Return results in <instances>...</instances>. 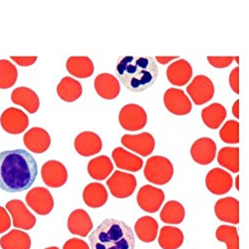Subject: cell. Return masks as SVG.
<instances>
[{
    "instance_id": "cell-1",
    "label": "cell",
    "mask_w": 249,
    "mask_h": 249,
    "mask_svg": "<svg viewBox=\"0 0 249 249\" xmlns=\"http://www.w3.org/2000/svg\"><path fill=\"white\" fill-rule=\"evenodd\" d=\"M38 175L32 155L22 149L0 153V190L10 194L29 190Z\"/></svg>"
},
{
    "instance_id": "cell-2",
    "label": "cell",
    "mask_w": 249,
    "mask_h": 249,
    "mask_svg": "<svg viewBox=\"0 0 249 249\" xmlns=\"http://www.w3.org/2000/svg\"><path fill=\"white\" fill-rule=\"evenodd\" d=\"M115 73L130 92L142 93L151 88L159 76V67L152 56L119 57Z\"/></svg>"
},
{
    "instance_id": "cell-3",
    "label": "cell",
    "mask_w": 249,
    "mask_h": 249,
    "mask_svg": "<svg viewBox=\"0 0 249 249\" xmlns=\"http://www.w3.org/2000/svg\"><path fill=\"white\" fill-rule=\"evenodd\" d=\"M90 249H135L132 228L116 218L104 219L89 235Z\"/></svg>"
},
{
    "instance_id": "cell-4",
    "label": "cell",
    "mask_w": 249,
    "mask_h": 249,
    "mask_svg": "<svg viewBox=\"0 0 249 249\" xmlns=\"http://www.w3.org/2000/svg\"><path fill=\"white\" fill-rule=\"evenodd\" d=\"M143 175L147 180L158 185L168 183L174 176V165L172 161L160 156H155L147 160Z\"/></svg>"
},
{
    "instance_id": "cell-5",
    "label": "cell",
    "mask_w": 249,
    "mask_h": 249,
    "mask_svg": "<svg viewBox=\"0 0 249 249\" xmlns=\"http://www.w3.org/2000/svg\"><path fill=\"white\" fill-rule=\"evenodd\" d=\"M147 113L141 106L129 104L124 106L119 114V122L123 129L127 131H139L147 124Z\"/></svg>"
},
{
    "instance_id": "cell-6",
    "label": "cell",
    "mask_w": 249,
    "mask_h": 249,
    "mask_svg": "<svg viewBox=\"0 0 249 249\" xmlns=\"http://www.w3.org/2000/svg\"><path fill=\"white\" fill-rule=\"evenodd\" d=\"M107 185L115 197L127 198L134 194L137 188V179L131 174L116 171L107 180Z\"/></svg>"
},
{
    "instance_id": "cell-7",
    "label": "cell",
    "mask_w": 249,
    "mask_h": 249,
    "mask_svg": "<svg viewBox=\"0 0 249 249\" xmlns=\"http://www.w3.org/2000/svg\"><path fill=\"white\" fill-rule=\"evenodd\" d=\"M6 210L12 217L15 228L30 231L36 224V217L27 210L26 205L20 199H12L6 203Z\"/></svg>"
},
{
    "instance_id": "cell-8",
    "label": "cell",
    "mask_w": 249,
    "mask_h": 249,
    "mask_svg": "<svg viewBox=\"0 0 249 249\" xmlns=\"http://www.w3.org/2000/svg\"><path fill=\"white\" fill-rule=\"evenodd\" d=\"M186 91L196 105L200 106L213 99L214 95V86L209 77L198 75L188 86Z\"/></svg>"
},
{
    "instance_id": "cell-9",
    "label": "cell",
    "mask_w": 249,
    "mask_h": 249,
    "mask_svg": "<svg viewBox=\"0 0 249 249\" xmlns=\"http://www.w3.org/2000/svg\"><path fill=\"white\" fill-rule=\"evenodd\" d=\"M0 124L6 133L19 135L27 129L29 119L23 111L16 108H8L0 117Z\"/></svg>"
},
{
    "instance_id": "cell-10",
    "label": "cell",
    "mask_w": 249,
    "mask_h": 249,
    "mask_svg": "<svg viewBox=\"0 0 249 249\" xmlns=\"http://www.w3.org/2000/svg\"><path fill=\"white\" fill-rule=\"evenodd\" d=\"M26 203L39 215L49 214L54 207L51 193L45 188H34L26 196Z\"/></svg>"
},
{
    "instance_id": "cell-11",
    "label": "cell",
    "mask_w": 249,
    "mask_h": 249,
    "mask_svg": "<svg viewBox=\"0 0 249 249\" xmlns=\"http://www.w3.org/2000/svg\"><path fill=\"white\" fill-rule=\"evenodd\" d=\"M164 200V194L162 190L155 188L150 184L143 185L139 191L137 201L139 206L143 212L149 213H157Z\"/></svg>"
},
{
    "instance_id": "cell-12",
    "label": "cell",
    "mask_w": 249,
    "mask_h": 249,
    "mask_svg": "<svg viewBox=\"0 0 249 249\" xmlns=\"http://www.w3.org/2000/svg\"><path fill=\"white\" fill-rule=\"evenodd\" d=\"M206 188L212 194L221 196L230 192L233 185V179L230 173L215 168L209 172L205 178Z\"/></svg>"
},
{
    "instance_id": "cell-13",
    "label": "cell",
    "mask_w": 249,
    "mask_h": 249,
    "mask_svg": "<svg viewBox=\"0 0 249 249\" xmlns=\"http://www.w3.org/2000/svg\"><path fill=\"white\" fill-rule=\"evenodd\" d=\"M164 106L172 114L177 116L188 115L192 109V103L183 91L171 88L164 93L163 96Z\"/></svg>"
},
{
    "instance_id": "cell-14",
    "label": "cell",
    "mask_w": 249,
    "mask_h": 249,
    "mask_svg": "<svg viewBox=\"0 0 249 249\" xmlns=\"http://www.w3.org/2000/svg\"><path fill=\"white\" fill-rule=\"evenodd\" d=\"M41 176L44 183L50 188H61L68 178V173L63 163L58 160H49L41 169Z\"/></svg>"
},
{
    "instance_id": "cell-15",
    "label": "cell",
    "mask_w": 249,
    "mask_h": 249,
    "mask_svg": "<svg viewBox=\"0 0 249 249\" xmlns=\"http://www.w3.org/2000/svg\"><path fill=\"white\" fill-rule=\"evenodd\" d=\"M122 143L129 150L140 154L142 157H148L155 149V139L149 133L139 135H124Z\"/></svg>"
},
{
    "instance_id": "cell-16",
    "label": "cell",
    "mask_w": 249,
    "mask_h": 249,
    "mask_svg": "<svg viewBox=\"0 0 249 249\" xmlns=\"http://www.w3.org/2000/svg\"><path fill=\"white\" fill-rule=\"evenodd\" d=\"M216 155V143L210 138L196 140L191 149V156L196 163L206 165L213 161Z\"/></svg>"
},
{
    "instance_id": "cell-17",
    "label": "cell",
    "mask_w": 249,
    "mask_h": 249,
    "mask_svg": "<svg viewBox=\"0 0 249 249\" xmlns=\"http://www.w3.org/2000/svg\"><path fill=\"white\" fill-rule=\"evenodd\" d=\"M75 150L82 157H91L99 154L103 148L101 138L93 132H83L75 139Z\"/></svg>"
},
{
    "instance_id": "cell-18",
    "label": "cell",
    "mask_w": 249,
    "mask_h": 249,
    "mask_svg": "<svg viewBox=\"0 0 249 249\" xmlns=\"http://www.w3.org/2000/svg\"><path fill=\"white\" fill-rule=\"evenodd\" d=\"M25 147L34 154L45 153L51 144L50 135L42 128H32L23 137Z\"/></svg>"
},
{
    "instance_id": "cell-19",
    "label": "cell",
    "mask_w": 249,
    "mask_h": 249,
    "mask_svg": "<svg viewBox=\"0 0 249 249\" xmlns=\"http://www.w3.org/2000/svg\"><path fill=\"white\" fill-rule=\"evenodd\" d=\"M217 218L223 222L239 223V201L234 197H224L217 200L214 205Z\"/></svg>"
},
{
    "instance_id": "cell-20",
    "label": "cell",
    "mask_w": 249,
    "mask_h": 249,
    "mask_svg": "<svg viewBox=\"0 0 249 249\" xmlns=\"http://www.w3.org/2000/svg\"><path fill=\"white\" fill-rule=\"evenodd\" d=\"M94 86L97 94L106 100L116 99L121 92L119 80L109 73H102L97 76Z\"/></svg>"
},
{
    "instance_id": "cell-21",
    "label": "cell",
    "mask_w": 249,
    "mask_h": 249,
    "mask_svg": "<svg viewBox=\"0 0 249 249\" xmlns=\"http://www.w3.org/2000/svg\"><path fill=\"white\" fill-rule=\"evenodd\" d=\"M68 230L71 233L81 237L88 236L93 230V222L90 215L83 210L74 211L68 218Z\"/></svg>"
},
{
    "instance_id": "cell-22",
    "label": "cell",
    "mask_w": 249,
    "mask_h": 249,
    "mask_svg": "<svg viewBox=\"0 0 249 249\" xmlns=\"http://www.w3.org/2000/svg\"><path fill=\"white\" fill-rule=\"evenodd\" d=\"M193 76V68L186 60L180 59L174 62L167 70V77L175 86H183L190 82Z\"/></svg>"
},
{
    "instance_id": "cell-23",
    "label": "cell",
    "mask_w": 249,
    "mask_h": 249,
    "mask_svg": "<svg viewBox=\"0 0 249 249\" xmlns=\"http://www.w3.org/2000/svg\"><path fill=\"white\" fill-rule=\"evenodd\" d=\"M11 101L15 105L23 107L30 114H35L40 107V101L37 94L27 87H18L13 90Z\"/></svg>"
},
{
    "instance_id": "cell-24",
    "label": "cell",
    "mask_w": 249,
    "mask_h": 249,
    "mask_svg": "<svg viewBox=\"0 0 249 249\" xmlns=\"http://www.w3.org/2000/svg\"><path fill=\"white\" fill-rule=\"evenodd\" d=\"M83 199L91 209H99L108 200V192L105 186L98 182L89 183L83 192Z\"/></svg>"
},
{
    "instance_id": "cell-25",
    "label": "cell",
    "mask_w": 249,
    "mask_h": 249,
    "mask_svg": "<svg viewBox=\"0 0 249 249\" xmlns=\"http://www.w3.org/2000/svg\"><path fill=\"white\" fill-rule=\"evenodd\" d=\"M66 68L72 76L81 79L91 77L94 73L93 62L86 56L70 57L66 62Z\"/></svg>"
},
{
    "instance_id": "cell-26",
    "label": "cell",
    "mask_w": 249,
    "mask_h": 249,
    "mask_svg": "<svg viewBox=\"0 0 249 249\" xmlns=\"http://www.w3.org/2000/svg\"><path fill=\"white\" fill-rule=\"evenodd\" d=\"M113 160L120 170L139 172L142 168V160L134 154L119 147L112 153Z\"/></svg>"
},
{
    "instance_id": "cell-27",
    "label": "cell",
    "mask_w": 249,
    "mask_h": 249,
    "mask_svg": "<svg viewBox=\"0 0 249 249\" xmlns=\"http://www.w3.org/2000/svg\"><path fill=\"white\" fill-rule=\"evenodd\" d=\"M88 174L96 180L106 179L114 170L111 159L107 156H100L91 160L88 163Z\"/></svg>"
},
{
    "instance_id": "cell-28",
    "label": "cell",
    "mask_w": 249,
    "mask_h": 249,
    "mask_svg": "<svg viewBox=\"0 0 249 249\" xmlns=\"http://www.w3.org/2000/svg\"><path fill=\"white\" fill-rule=\"evenodd\" d=\"M135 231L141 241L150 243L157 238L159 224L157 220L151 216H142L137 220Z\"/></svg>"
},
{
    "instance_id": "cell-29",
    "label": "cell",
    "mask_w": 249,
    "mask_h": 249,
    "mask_svg": "<svg viewBox=\"0 0 249 249\" xmlns=\"http://www.w3.org/2000/svg\"><path fill=\"white\" fill-rule=\"evenodd\" d=\"M81 83L71 77H65L57 86V94L61 100L68 103L75 102L82 95Z\"/></svg>"
},
{
    "instance_id": "cell-30",
    "label": "cell",
    "mask_w": 249,
    "mask_h": 249,
    "mask_svg": "<svg viewBox=\"0 0 249 249\" xmlns=\"http://www.w3.org/2000/svg\"><path fill=\"white\" fill-rule=\"evenodd\" d=\"M184 240L182 231L175 226H163L159 236V244L162 249H178Z\"/></svg>"
},
{
    "instance_id": "cell-31",
    "label": "cell",
    "mask_w": 249,
    "mask_h": 249,
    "mask_svg": "<svg viewBox=\"0 0 249 249\" xmlns=\"http://www.w3.org/2000/svg\"><path fill=\"white\" fill-rule=\"evenodd\" d=\"M0 246L2 249H30L31 238L24 231L15 228L0 238Z\"/></svg>"
},
{
    "instance_id": "cell-32",
    "label": "cell",
    "mask_w": 249,
    "mask_h": 249,
    "mask_svg": "<svg viewBox=\"0 0 249 249\" xmlns=\"http://www.w3.org/2000/svg\"><path fill=\"white\" fill-rule=\"evenodd\" d=\"M226 118L225 108L218 103H213L211 106L201 111V119L206 127L212 130L218 129Z\"/></svg>"
},
{
    "instance_id": "cell-33",
    "label": "cell",
    "mask_w": 249,
    "mask_h": 249,
    "mask_svg": "<svg viewBox=\"0 0 249 249\" xmlns=\"http://www.w3.org/2000/svg\"><path fill=\"white\" fill-rule=\"evenodd\" d=\"M184 216V207L177 200L168 201L160 212V220L167 224H179L183 221Z\"/></svg>"
},
{
    "instance_id": "cell-34",
    "label": "cell",
    "mask_w": 249,
    "mask_h": 249,
    "mask_svg": "<svg viewBox=\"0 0 249 249\" xmlns=\"http://www.w3.org/2000/svg\"><path fill=\"white\" fill-rule=\"evenodd\" d=\"M217 161L221 167L237 174L239 172V149L231 147L222 148L218 153Z\"/></svg>"
},
{
    "instance_id": "cell-35",
    "label": "cell",
    "mask_w": 249,
    "mask_h": 249,
    "mask_svg": "<svg viewBox=\"0 0 249 249\" xmlns=\"http://www.w3.org/2000/svg\"><path fill=\"white\" fill-rule=\"evenodd\" d=\"M18 78L16 67L8 60H0V89L6 90L14 86Z\"/></svg>"
},
{
    "instance_id": "cell-36",
    "label": "cell",
    "mask_w": 249,
    "mask_h": 249,
    "mask_svg": "<svg viewBox=\"0 0 249 249\" xmlns=\"http://www.w3.org/2000/svg\"><path fill=\"white\" fill-rule=\"evenodd\" d=\"M218 241L224 242L227 249H239V237L237 228L231 225H220L215 232Z\"/></svg>"
},
{
    "instance_id": "cell-37",
    "label": "cell",
    "mask_w": 249,
    "mask_h": 249,
    "mask_svg": "<svg viewBox=\"0 0 249 249\" xmlns=\"http://www.w3.org/2000/svg\"><path fill=\"white\" fill-rule=\"evenodd\" d=\"M221 141L226 143H238L239 142V124L236 121L226 122L219 132Z\"/></svg>"
},
{
    "instance_id": "cell-38",
    "label": "cell",
    "mask_w": 249,
    "mask_h": 249,
    "mask_svg": "<svg viewBox=\"0 0 249 249\" xmlns=\"http://www.w3.org/2000/svg\"><path fill=\"white\" fill-rule=\"evenodd\" d=\"M235 60V57H207V61L210 62L211 65L214 68H226L230 66Z\"/></svg>"
},
{
    "instance_id": "cell-39",
    "label": "cell",
    "mask_w": 249,
    "mask_h": 249,
    "mask_svg": "<svg viewBox=\"0 0 249 249\" xmlns=\"http://www.w3.org/2000/svg\"><path fill=\"white\" fill-rule=\"evenodd\" d=\"M11 226V218L7 210L0 206V233L6 232Z\"/></svg>"
},
{
    "instance_id": "cell-40",
    "label": "cell",
    "mask_w": 249,
    "mask_h": 249,
    "mask_svg": "<svg viewBox=\"0 0 249 249\" xmlns=\"http://www.w3.org/2000/svg\"><path fill=\"white\" fill-rule=\"evenodd\" d=\"M63 249H90L88 243L80 238H71L65 242Z\"/></svg>"
},
{
    "instance_id": "cell-41",
    "label": "cell",
    "mask_w": 249,
    "mask_h": 249,
    "mask_svg": "<svg viewBox=\"0 0 249 249\" xmlns=\"http://www.w3.org/2000/svg\"><path fill=\"white\" fill-rule=\"evenodd\" d=\"M11 60L16 64L21 67H28L33 65L37 61V56H28V57H19V56H10Z\"/></svg>"
},
{
    "instance_id": "cell-42",
    "label": "cell",
    "mask_w": 249,
    "mask_h": 249,
    "mask_svg": "<svg viewBox=\"0 0 249 249\" xmlns=\"http://www.w3.org/2000/svg\"><path fill=\"white\" fill-rule=\"evenodd\" d=\"M238 74H239V68L236 67L232 70V72L230 75V85L232 88L233 92L236 94H239V83H238Z\"/></svg>"
},
{
    "instance_id": "cell-43",
    "label": "cell",
    "mask_w": 249,
    "mask_h": 249,
    "mask_svg": "<svg viewBox=\"0 0 249 249\" xmlns=\"http://www.w3.org/2000/svg\"><path fill=\"white\" fill-rule=\"evenodd\" d=\"M157 58V60L160 62V63H161V64H167V63H169L170 61H173V60H175V59H177V58H179L178 56H174V57H160V56H157L156 57Z\"/></svg>"
},
{
    "instance_id": "cell-44",
    "label": "cell",
    "mask_w": 249,
    "mask_h": 249,
    "mask_svg": "<svg viewBox=\"0 0 249 249\" xmlns=\"http://www.w3.org/2000/svg\"><path fill=\"white\" fill-rule=\"evenodd\" d=\"M238 108H239V100H237L235 103H234V105H233V107H232V113H233V116L235 117V118H239V111H238Z\"/></svg>"
},
{
    "instance_id": "cell-45",
    "label": "cell",
    "mask_w": 249,
    "mask_h": 249,
    "mask_svg": "<svg viewBox=\"0 0 249 249\" xmlns=\"http://www.w3.org/2000/svg\"><path fill=\"white\" fill-rule=\"evenodd\" d=\"M238 180H239V177H236V189H237V191H239V185H238Z\"/></svg>"
},
{
    "instance_id": "cell-46",
    "label": "cell",
    "mask_w": 249,
    "mask_h": 249,
    "mask_svg": "<svg viewBox=\"0 0 249 249\" xmlns=\"http://www.w3.org/2000/svg\"><path fill=\"white\" fill-rule=\"evenodd\" d=\"M45 249H59V248L56 247V246H52V247H47V248H45Z\"/></svg>"
}]
</instances>
